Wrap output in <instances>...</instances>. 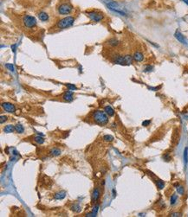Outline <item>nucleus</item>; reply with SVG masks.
Returning a JSON list of instances; mask_svg holds the SVG:
<instances>
[{
  "label": "nucleus",
  "mask_w": 188,
  "mask_h": 217,
  "mask_svg": "<svg viewBox=\"0 0 188 217\" xmlns=\"http://www.w3.org/2000/svg\"><path fill=\"white\" fill-rule=\"evenodd\" d=\"M171 216L177 217V216H181V215H180V213H172L171 214Z\"/></svg>",
  "instance_id": "33"
},
{
  "label": "nucleus",
  "mask_w": 188,
  "mask_h": 217,
  "mask_svg": "<svg viewBox=\"0 0 188 217\" xmlns=\"http://www.w3.org/2000/svg\"><path fill=\"white\" fill-rule=\"evenodd\" d=\"M34 141L36 143H37L38 145H42V144H44V139L41 136H36V137H35V139H34Z\"/></svg>",
  "instance_id": "23"
},
{
  "label": "nucleus",
  "mask_w": 188,
  "mask_h": 217,
  "mask_svg": "<svg viewBox=\"0 0 188 217\" xmlns=\"http://www.w3.org/2000/svg\"><path fill=\"white\" fill-rule=\"evenodd\" d=\"M133 61H135L136 62H141L144 60V55L141 51H135V54L133 55Z\"/></svg>",
  "instance_id": "10"
},
{
  "label": "nucleus",
  "mask_w": 188,
  "mask_h": 217,
  "mask_svg": "<svg viewBox=\"0 0 188 217\" xmlns=\"http://www.w3.org/2000/svg\"><path fill=\"white\" fill-rule=\"evenodd\" d=\"M113 63L115 64H120V65H125V61H124V55H116L112 58Z\"/></svg>",
  "instance_id": "9"
},
{
  "label": "nucleus",
  "mask_w": 188,
  "mask_h": 217,
  "mask_svg": "<svg viewBox=\"0 0 188 217\" xmlns=\"http://www.w3.org/2000/svg\"><path fill=\"white\" fill-rule=\"evenodd\" d=\"M66 87H67L69 90H76V89H77V87H76V86L74 85V84H66Z\"/></svg>",
  "instance_id": "29"
},
{
  "label": "nucleus",
  "mask_w": 188,
  "mask_h": 217,
  "mask_svg": "<svg viewBox=\"0 0 188 217\" xmlns=\"http://www.w3.org/2000/svg\"><path fill=\"white\" fill-rule=\"evenodd\" d=\"M62 99H63L64 100L66 101H72L74 100V94H73V92H71V90L69 91H66L62 95Z\"/></svg>",
  "instance_id": "12"
},
{
  "label": "nucleus",
  "mask_w": 188,
  "mask_h": 217,
  "mask_svg": "<svg viewBox=\"0 0 188 217\" xmlns=\"http://www.w3.org/2000/svg\"><path fill=\"white\" fill-rule=\"evenodd\" d=\"M102 2L107 5L108 8L109 10H114V9H119L120 5L115 0H102Z\"/></svg>",
  "instance_id": "6"
},
{
  "label": "nucleus",
  "mask_w": 188,
  "mask_h": 217,
  "mask_svg": "<svg viewBox=\"0 0 188 217\" xmlns=\"http://www.w3.org/2000/svg\"><path fill=\"white\" fill-rule=\"evenodd\" d=\"M109 43L110 46L116 47V46H118V45L120 44V42L116 38H112V39H110V40H109Z\"/></svg>",
  "instance_id": "22"
},
{
  "label": "nucleus",
  "mask_w": 188,
  "mask_h": 217,
  "mask_svg": "<svg viewBox=\"0 0 188 217\" xmlns=\"http://www.w3.org/2000/svg\"><path fill=\"white\" fill-rule=\"evenodd\" d=\"M86 14L89 18L90 20H92L93 22H99L103 20V18H104L103 13L100 12L98 10H89V11H87Z\"/></svg>",
  "instance_id": "5"
},
{
  "label": "nucleus",
  "mask_w": 188,
  "mask_h": 217,
  "mask_svg": "<svg viewBox=\"0 0 188 217\" xmlns=\"http://www.w3.org/2000/svg\"><path fill=\"white\" fill-rule=\"evenodd\" d=\"M56 10H57V12L60 15H69V14L72 13V11L74 10V7L70 3L64 2L59 4Z\"/></svg>",
  "instance_id": "3"
},
{
  "label": "nucleus",
  "mask_w": 188,
  "mask_h": 217,
  "mask_svg": "<svg viewBox=\"0 0 188 217\" xmlns=\"http://www.w3.org/2000/svg\"><path fill=\"white\" fill-rule=\"evenodd\" d=\"M14 130H15V126L12 125H8L4 128V132H6V133H10V132H13Z\"/></svg>",
  "instance_id": "18"
},
{
  "label": "nucleus",
  "mask_w": 188,
  "mask_h": 217,
  "mask_svg": "<svg viewBox=\"0 0 188 217\" xmlns=\"http://www.w3.org/2000/svg\"><path fill=\"white\" fill-rule=\"evenodd\" d=\"M182 1H183V2H184L186 4H187V5H188V0H182Z\"/></svg>",
  "instance_id": "36"
},
{
  "label": "nucleus",
  "mask_w": 188,
  "mask_h": 217,
  "mask_svg": "<svg viewBox=\"0 0 188 217\" xmlns=\"http://www.w3.org/2000/svg\"><path fill=\"white\" fill-rule=\"evenodd\" d=\"M174 36H175V38L177 39V40L179 42V43H181L182 44H186L187 43V41H186V37L183 36V34H182L180 31H179V30H177L175 31L174 33Z\"/></svg>",
  "instance_id": "8"
},
{
  "label": "nucleus",
  "mask_w": 188,
  "mask_h": 217,
  "mask_svg": "<svg viewBox=\"0 0 188 217\" xmlns=\"http://www.w3.org/2000/svg\"><path fill=\"white\" fill-rule=\"evenodd\" d=\"M103 139L105 140V141L111 142V141H113L114 138L112 136H110V135H105V136L103 137Z\"/></svg>",
  "instance_id": "26"
},
{
  "label": "nucleus",
  "mask_w": 188,
  "mask_h": 217,
  "mask_svg": "<svg viewBox=\"0 0 188 217\" xmlns=\"http://www.w3.org/2000/svg\"><path fill=\"white\" fill-rule=\"evenodd\" d=\"M71 209H72L74 212H76V213H79V212H81V210H82V207L80 206L79 204L77 203H75V204H73L72 206H71Z\"/></svg>",
  "instance_id": "21"
},
{
  "label": "nucleus",
  "mask_w": 188,
  "mask_h": 217,
  "mask_svg": "<svg viewBox=\"0 0 188 217\" xmlns=\"http://www.w3.org/2000/svg\"><path fill=\"white\" fill-rule=\"evenodd\" d=\"M184 158H185V163H187L188 161V148L185 149V152H184Z\"/></svg>",
  "instance_id": "28"
},
{
  "label": "nucleus",
  "mask_w": 188,
  "mask_h": 217,
  "mask_svg": "<svg viewBox=\"0 0 188 217\" xmlns=\"http://www.w3.org/2000/svg\"><path fill=\"white\" fill-rule=\"evenodd\" d=\"M50 154L51 155V156H54V157L59 156V155L61 154V150L58 149V148H53V149H51L50 150Z\"/></svg>",
  "instance_id": "17"
},
{
  "label": "nucleus",
  "mask_w": 188,
  "mask_h": 217,
  "mask_svg": "<svg viewBox=\"0 0 188 217\" xmlns=\"http://www.w3.org/2000/svg\"><path fill=\"white\" fill-rule=\"evenodd\" d=\"M2 107L4 108L8 112H14L16 111V107L13 104H11L10 102H4L2 103Z\"/></svg>",
  "instance_id": "7"
},
{
  "label": "nucleus",
  "mask_w": 188,
  "mask_h": 217,
  "mask_svg": "<svg viewBox=\"0 0 188 217\" xmlns=\"http://www.w3.org/2000/svg\"><path fill=\"white\" fill-rule=\"evenodd\" d=\"M155 184H156V186H157V188L159 189V190H162V189H164V187H165V182L160 179L156 180Z\"/></svg>",
  "instance_id": "19"
},
{
  "label": "nucleus",
  "mask_w": 188,
  "mask_h": 217,
  "mask_svg": "<svg viewBox=\"0 0 188 217\" xmlns=\"http://www.w3.org/2000/svg\"><path fill=\"white\" fill-rule=\"evenodd\" d=\"M92 118L94 121L98 124V125H106L109 123V115L106 113L105 111H101V110H97L93 112Z\"/></svg>",
  "instance_id": "1"
},
{
  "label": "nucleus",
  "mask_w": 188,
  "mask_h": 217,
  "mask_svg": "<svg viewBox=\"0 0 188 217\" xmlns=\"http://www.w3.org/2000/svg\"><path fill=\"white\" fill-rule=\"evenodd\" d=\"M5 67L8 69V70H10V71L11 72H14L15 71V67H14V66L12 65V64H10V63H6L5 64Z\"/></svg>",
  "instance_id": "25"
},
{
  "label": "nucleus",
  "mask_w": 188,
  "mask_h": 217,
  "mask_svg": "<svg viewBox=\"0 0 188 217\" xmlns=\"http://www.w3.org/2000/svg\"><path fill=\"white\" fill-rule=\"evenodd\" d=\"M6 120H7V117L4 116V115H2V116L0 117V123H1V124L4 123Z\"/></svg>",
  "instance_id": "31"
},
{
  "label": "nucleus",
  "mask_w": 188,
  "mask_h": 217,
  "mask_svg": "<svg viewBox=\"0 0 188 217\" xmlns=\"http://www.w3.org/2000/svg\"><path fill=\"white\" fill-rule=\"evenodd\" d=\"M99 197H100V191L98 189H95L92 193V201H94V202L97 201L99 199Z\"/></svg>",
  "instance_id": "16"
},
{
  "label": "nucleus",
  "mask_w": 188,
  "mask_h": 217,
  "mask_svg": "<svg viewBox=\"0 0 188 217\" xmlns=\"http://www.w3.org/2000/svg\"><path fill=\"white\" fill-rule=\"evenodd\" d=\"M150 123H151V120H146V121H144V122L142 123V125H143V126H147Z\"/></svg>",
  "instance_id": "32"
},
{
  "label": "nucleus",
  "mask_w": 188,
  "mask_h": 217,
  "mask_svg": "<svg viewBox=\"0 0 188 217\" xmlns=\"http://www.w3.org/2000/svg\"><path fill=\"white\" fill-rule=\"evenodd\" d=\"M177 191L179 195H184V192H185V190L184 188L182 187V186H178L177 187Z\"/></svg>",
  "instance_id": "27"
},
{
  "label": "nucleus",
  "mask_w": 188,
  "mask_h": 217,
  "mask_svg": "<svg viewBox=\"0 0 188 217\" xmlns=\"http://www.w3.org/2000/svg\"><path fill=\"white\" fill-rule=\"evenodd\" d=\"M164 159L166 160V161H169V160L171 159V157L169 156H164Z\"/></svg>",
  "instance_id": "34"
},
{
  "label": "nucleus",
  "mask_w": 188,
  "mask_h": 217,
  "mask_svg": "<svg viewBox=\"0 0 188 217\" xmlns=\"http://www.w3.org/2000/svg\"><path fill=\"white\" fill-rule=\"evenodd\" d=\"M104 111L106 112V113L109 115V116L110 117H112L115 115V110H114L112 107H111L110 106H105V108H104Z\"/></svg>",
  "instance_id": "15"
},
{
  "label": "nucleus",
  "mask_w": 188,
  "mask_h": 217,
  "mask_svg": "<svg viewBox=\"0 0 188 217\" xmlns=\"http://www.w3.org/2000/svg\"><path fill=\"white\" fill-rule=\"evenodd\" d=\"M65 196H66V192L63 191V190H62V191H58V192H56L55 194V196H54V198L56 199V200H62V199H63Z\"/></svg>",
  "instance_id": "13"
},
{
  "label": "nucleus",
  "mask_w": 188,
  "mask_h": 217,
  "mask_svg": "<svg viewBox=\"0 0 188 217\" xmlns=\"http://www.w3.org/2000/svg\"><path fill=\"white\" fill-rule=\"evenodd\" d=\"M15 130L17 131L18 133H23V132H24V127L21 125V124H17L15 125Z\"/></svg>",
  "instance_id": "20"
},
{
  "label": "nucleus",
  "mask_w": 188,
  "mask_h": 217,
  "mask_svg": "<svg viewBox=\"0 0 188 217\" xmlns=\"http://www.w3.org/2000/svg\"><path fill=\"white\" fill-rule=\"evenodd\" d=\"M11 49H12L13 52H15L16 51V45H13V46H11Z\"/></svg>",
  "instance_id": "35"
},
{
  "label": "nucleus",
  "mask_w": 188,
  "mask_h": 217,
  "mask_svg": "<svg viewBox=\"0 0 188 217\" xmlns=\"http://www.w3.org/2000/svg\"><path fill=\"white\" fill-rule=\"evenodd\" d=\"M22 22H23V24H24V27L28 28V29L35 28L36 26V24H37L36 19L34 18V16H30V15H25L23 16Z\"/></svg>",
  "instance_id": "4"
},
{
  "label": "nucleus",
  "mask_w": 188,
  "mask_h": 217,
  "mask_svg": "<svg viewBox=\"0 0 188 217\" xmlns=\"http://www.w3.org/2000/svg\"><path fill=\"white\" fill-rule=\"evenodd\" d=\"M133 55H124V61H125V65H131L133 63Z\"/></svg>",
  "instance_id": "14"
},
{
  "label": "nucleus",
  "mask_w": 188,
  "mask_h": 217,
  "mask_svg": "<svg viewBox=\"0 0 188 217\" xmlns=\"http://www.w3.org/2000/svg\"><path fill=\"white\" fill-rule=\"evenodd\" d=\"M178 201V196L176 195V194H173V195L171 196V199H170V203L171 205H174L176 202Z\"/></svg>",
  "instance_id": "24"
},
{
  "label": "nucleus",
  "mask_w": 188,
  "mask_h": 217,
  "mask_svg": "<svg viewBox=\"0 0 188 217\" xmlns=\"http://www.w3.org/2000/svg\"><path fill=\"white\" fill-rule=\"evenodd\" d=\"M153 69V67L151 65H147L144 68V72H151Z\"/></svg>",
  "instance_id": "30"
},
{
  "label": "nucleus",
  "mask_w": 188,
  "mask_h": 217,
  "mask_svg": "<svg viewBox=\"0 0 188 217\" xmlns=\"http://www.w3.org/2000/svg\"><path fill=\"white\" fill-rule=\"evenodd\" d=\"M37 18H39L40 21L46 22L49 20L50 16H49V14L47 12H45V11H40V12H38V14H37Z\"/></svg>",
  "instance_id": "11"
},
{
  "label": "nucleus",
  "mask_w": 188,
  "mask_h": 217,
  "mask_svg": "<svg viewBox=\"0 0 188 217\" xmlns=\"http://www.w3.org/2000/svg\"><path fill=\"white\" fill-rule=\"evenodd\" d=\"M74 22H75V18H74V16H66V18L60 19V20L56 22V27L61 30L67 29V28H69L72 26L74 24Z\"/></svg>",
  "instance_id": "2"
}]
</instances>
